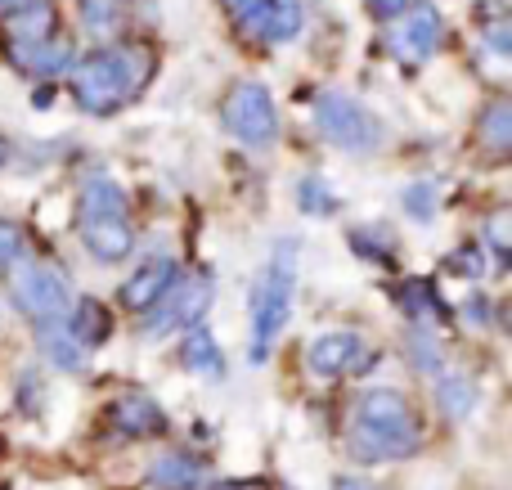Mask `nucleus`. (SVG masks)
Returning a JSON list of instances; mask_svg holds the SVG:
<instances>
[{"label": "nucleus", "mask_w": 512, "mask_h": 490, "mask_svg": "<svg viewBox=\"0 0 512 490\" xmlns=\"http://www.w3.org/2000/svg\"><path fill=\"white\" fill-rule=\"evenodd\" d=\"M153 68H158V59H153V50L144 41H113V45H99V50L72 59L68 90L81 113L113 117L149 90Z\"/></svg>", "instance_id": "nucleus-1"}, {"label": "nucleus", "mask_w": 512, "mask_h": 490, "mask_svg": "<svg viewBox=\"0 0 512 490\" xmlns=\"http://www.w3.org/2000/svg\"><path fill=\"white\" fill-rule=\"evenodd\" d=\"M297 257L301 243L297 239H274L270 261L252 284V342H248V360L265 365L270 347L279 342V333L292 320V293H297Z\"/></svg>", "instance_id": "nucleus-2"}, {"label": "nucleus", "mask_w": 512, "mask_h": 490, "mask_svg": "<svg viewBox=\"0 0 512 490\" xmlns=\"http://www.w3.org/2000/svg\"><path fill=\"white\" fill-rule=\"evenodd\" d=\"M5 293H9V302H14V311L23 315V320H32L36 329H41V324H63L72 302H77L68 270L54 257H36V252L18 257L14 266L5 270Z\"/></svg>", "instance_id": "nucleus-3"}, {"label": "nucleus", "mask_w": 512, "mask_h": 490, "mask_svg": "<svg viewBox=\"0 0 512 490\" xmlns=\"http://www.w3.org/2000/svg\"><path fill=\"white\" fill-rule=\"evenodd\" d=\"M212 297H216V284L207 270H180L167 284V293L140 315V333L149 342H158V338H171V333L194 329V324H203Z\"/></svg>", "instance_id": "nucleus-4"}, {"label": "nucleus", "mask_w": 512, "mask_h": 490, "mask_svg": "<svg viewBox=\"0 0 512 490\" xmlns=\"http://www.w3.org/2000/svg\"><path fill=\"white\" fill-rule=\"evenodd\" d=\"M315 126L328 144H337L342 153H378L382 149V122L346 90H319L315 95Z\"/></svg>", "instance_id": "nucleus-5"}, {"label": "nucleus", "mask_w": 512, "mask_h": 490, "mask_svg": "<svg viewBox=\"0 0 512 490\" xmlns=\"http://www.w3.org/2000/svg\"><path fill=\"white\" fill-rule=\"evenodd\" d=\"M221 126L248 149H270L279 140V108L265 81H234L221 99Z\"/></svg>", "instance_id": "nucleus-6"}, {"label": "nucleus", "mask_w": 512, "mask_h": 490, "mask_svg": "<svg viewBox=\"0 0 512 490\" xmlns=\"http://www.w3.org/2000/svg\"><path fill=\"white\" fill-rule=\"evenodd\" d=\"M0 54H5V63L14 72H23V77L32 81H50L59 77V72L72 68V41L63 32L45 36V41H18V36H0Z\"/></svg>", "instance_id": "nucleus-7"}, {"label": "nucleus", "mask_w": 512, "mask_h": 490, "mask_svg": "<svg viewBox=\"0 0 512 490\" xmlns=\"http://www.w3.org/2000/svg\"><path fill=\"white\" fill-rule=\"evenodd\" d=\"M445 36V18L432 0H409V9L396 18V32H391V50L405 63H423L441 50Z\"/></svg>", "instance_id": "nucleus-8"}, {"label": "nucleus", "mask_w": 512, "mask_h": 490, "mask_svg": "<svg viewBox=\"0 0 512 490\" xmlns=\"http://www.w3.org/2000/svg\"><path fill=\"white\" fill-rule=\"evenodd\" d=\"M418 446H423V432L378 428V423H351V432H346V455L364 468L409 459V455H418Z\"/></svg>", "instance_id": "nucleus-9"}, {"label": "nucleus", "mask_w": 512, "mask_h": 490, "mask_svg": "<svg viewBox=\"0 0 512 490\" xmlns=\"http://www.w3.org/2000/svg\"><path fill=\"white\" fill-rule=\"evenodd\" d=\"M77 230H81V243H86V252L99 261V266H117V261H126L135 252V225L126 221V212L81 216Z\"/></svg>", "instance_id": "nucleus-10"}, {"label": "nucleus", "mask_w": 512, "mask_h": 490, "mask_svg": "<svg viewBox=\"0 0 512 490\" xmlns=\"http://www.w3.org/2000/svg\"><path fill=\"white\" fill-rule=\"evenodd\" d=\"M108 423H113L122 437L131 441H144V437H162L167 432V410H162L153 396H117L113 405H108Z\"/></svg>", "instance_id": "nucleus-11"}, {"label": "nucleus", "mask_w": 512, "mask_h": 490, "mask_svg": "<svg viewBox=\"0 0 512 490\" xmlns=\"http://www.w3.org/2000/svg\"><path fill=\"white\" fill-rule=\"evenodd\" d=\"M355 423H378V428L423 432V428H418L414 405H409V396L396 392V387H369V392L355 401Z\"/></svg>", "instance_id": "nucleus-12"}, {"label": "nucleus", "mask_w": 512, "mask_h": 490, "mask_svg": "<svg viewBox=\"0 0 512 490\" xmlns=\"http://www.w3.org/2000/svg\"><path fill=\"white\" fill-rule=\"evenodd\" d=\"M176 275H180V266H176L171 257H153V261H144V266L135 270V275L126 279L122 288H117V302H122L126 311L144 315L162 293H167V284H171Z\"/></svg>", "instance_id": "nucleus-13"}, {"label": "nucleus", "mask_w": 512, "mask_h": 490, "mask_svg": "<svg viewBox=\"0 0 512 490\" xmlns=\"http://www.w3.org/2000/svg\"><path fill=\"white\" fill-rule=\"evenodd\" d=\"M364 351V342H360V333H351V329H337V333H324V338H315L310 342V374L315 378H342V374H351V365H355V356Z\"/></svg>", "instance_id": "nucleus-14"}, {"label": "nucleus", "mask_w": 512, "mask_h": 490, "mask_svg": "<svg viewBox=\"0 0 512 490\" xmlns=\"http://www.w3.org/2000/svg\"><path fill=\"white\" fill-rule=\"evenodd\" d=\"M203 459L189 450H162L149 464V486L153 490H198L203 486Z\"/></svg>", "instance_id": "nucleus-15"}, {"label": "nucleus", "mask_w": 512, "mask_h": 490, "mask_svg": "<svg viewBox=\"0 0 512 490\" xmlns=\"http://www.w3.org/2000/svg\"><path fill=\"white\" fill-rule=\"evenodd\" d=\"M63 329H68L86 351H95V347H104L108 333H113V311H108L99 297H77L68 320H63Z\"/></svg>", "instance_id": "nucleus-16"}, {"label": "nucleus", "mask_w": 512, "mask_h": 490, "mask_svg": "<svg viewBox=\"0 0 512 490\" xmlns=\"http://www.w3.org/2000/svg\"><path fill=\"white\" fill-rule=\"evenodd\" d=\"M180 360H185V369H189V374H198V378H212V383H221V378H225V351L216 347V338H212V329H207V324L185 329Z\"/></svg>", "instance_id": "nucleus-17"}, {"label": "nucleus", "mask_w": 512, "mask_h": 490, "mask_svg": "<svg viewBox=\"0 0 512 490\" xmlns=\"http://www.w3.org/2000/svg\"><path fill=\"white\" fill-rule=\"evenodd\" d=\"M36 347H41L45 365L63 369V374H81V369H86V360H90V351L81 347V342L72 338L63 324H41V329H36Z\"/></svg>", "instance_id": "nucleus-18"}, {"label": "nucleus", "mask_w": 512, "mask_h": 490, "mask_svg": "<svg viewBox=\"0 0 512 490\" xmlns=\"http://www.w3.org/2000/svg\"><path fill=\"white\" fill-rule=\"evenodd\" d=\"M396 306L409 315L414 324L423 320H445L450 315V306H445V297L436 293L432 279H405V284L396 288Z\"/></svg>", "instance_id": "nucleus-19"}, {"label": "nucleus", "mask_w": 512, "mask_h": 490, "mask_svg": "<svg viewBox=\"0 0 512 490\" xmlns=\"http://www.w3.org/2000/svg\"><path fill=\"white\" fill-rule=\"evenodd\" d=\"M436 410H441L445 419L463 423L477 410V383L463 374H436Z\"/></svg>", "instance_id": "nucleus-20"}, {"label": "nucleus", "mask_w": 512, "mask_h": 490, "mask_svg": "<svg viewBox=\"0 0 512 490\" xmlns=\"http://www.w3.org/2000/svg\"><path fill=\"white\" fill-rule=\"evenodd\" d=\"M477 140H481V149H490L495 158L508 153V144H512V104L508 99H490L477 113Z\"/></svg>", "instance_id": "nucleus-21"}, {"label": "nucleus", "mask_w": 512, "mask_h": 490, "mask_svg": "<svg viewBox=\"0 0 512 490\" xmlns=\"http://www.w3.org/2000/svg\"><path fill=\"white\" fill-rule=\"evenodd\" d=\"M54 32H59V14H54L50 0L5 18V27H0V36H18V41H45V36H54Z\"/></svg>", "instance_id": "nucleus-22"}, {"label": "nucleus", "mask_w": 512, "mask_h": 490, "mask_svg": "<svg viewBox=\"0 0 512 490\" xmlns=\"http://www.w3.org/2000/svg\"><path fill=\"white\" fill-rule=\"evenodd\" d=\"M126 212V189L108 176H95L81 185V212L77 216H113Z\"/></svg>", "instance_id": "nucleus-23"}, {"label": "nucleus", "mask_w": 512, "mask_h": 490, "mask_svg": "<svg viewBox=\"0 0 512 490\" xmlns=\"http://www.w3.org/2000/svg\"><path fill=\"white\" fill-rule=\"evenodd\" d=\"M405 356L414 360L418 374H441V365H445L441 338H436L432 329H423V324H414V329L405 333Z\"/></svg>", "instance_id": "nucleus-24"}, {"label": "nucleus", "mask_w": 512, "mask_h": 490, "mask_svg": "<svg viewBox=\"0 0 512 490\" xmlns=\"http://www.w3.org/2000/svg\"><path fill=\"white\" fill-rule=\"evenodd\" d=\"M292 198H297V207L306 216H333L337 207H342V198L333 194V185L319 180V176H301L297 189H292Z\"/></svg>", "instance_id": "nucleus-25"}, {"label": "nucleus", "mask_w": 512, "mask_h": 490, "mask_svg": "<svg viewBox=\"0 0 512 490\" xmlns=\"http://www.w3.org/2000/svg\"><path fill=\"white\" fill-rule=\"evenodd\" d=\"M301 27H306V0H274L270 27H265V41H274V45L297 41Z\"/></svg>", "instance_id": "nucleus-26"}, {"label": "nucleus", "mask_w": 512, "mask_h": 490, "mask_svg": "<svg viewBox=\"0 0 512 490\" xmlns=\"http://www.w3.org/2000/svg\"><path fill=\"white\" fill-rule=\"evenodd\" d=\"M77 18L90 36H113L117 23H122V0H77Z\"/></svg>", "instance_id": "nucleus-27"}, {"label": "nucleus", "mask_w": 512, "mask_h": 490, "mask_svg": "<svg viewBox=\"0 0 512 490\" xmlns=\"http://www.w3.org/2000/svg\"><path fill=\"white\" fill-rule=\"evenodd\" d=\"M346 239H351V248H355V257H360V261L396 266V243H391V234L378 230V225H369V230H351Z\"/></svg>", "instance_id": "nucleus-28"}, {"label": "nucleus", "mask_w": 512, "mask_h": 490, "mask_svg": "<svg viewBox=\"0 0 512 490\" xmlns=\"http://www.w3.org/2000/svg\"><path fill=\"white\" fill-rule=\"evenodd\" d=\"M400 207H405L409 221L427 225L436 216V185L432 180H414V185H405L400 189Z\"/></svg>", "instance_id": "nucleus-29"}, {"label": "nucleus", "mask_w": 512, "mask_h": 490, "mask_svg": "<svg viewBox=\"0 0 512 490\" xmlns=\"http://www.w3.org/2000/svg\"><path fill=\"white\" fill-rule=\"evenodd\" d=\"M18 257H27V230L14 216H0V275H5Z\"/></svg>", "instance_id": "nucleus-30"}, {"label": "nucleus", "mask_w": 512, "mask_h": 490, "mask_svg": "<svg viewBox=\"0 0 512 490\" xmlns=\"http://www.w3.org/2000/svg\"><path fill=\"white\" fill-rule=\"evenodd\" d=\"M445 270H450V275H463V279H481L486 275V252L481 248H459L450 261H445Z\"/></svg>", "instance_id": "nucleus-31"}, {"label": "nucleus", "mask_w": 512, "mask_h": 490, "mask_svg": "<svg viewBox=\"0 0 512 490\" xmlns=\"http://www.w3.org/2000/svg\"><path fill=\"white\" fill-rule=\"evenodd\" d=\"M481 41H486V50H490V54H512V23H508L504 14H499L495 23L481 27Z\"/></svg>", "instance_id": "nucleus-32"}, {"label": "nucleus", "mask_w": 512, "mask_h": 490, "mask_svg": "<svg viewBox=\"0 0 512 490\" xmlns=\"http://www.w3.org/2000/svg\"><path fill=\"white\" fill-rule=\"evenodd\" d=\"M508 225H512V216H508V212H495V216L486 221V243L495 248V257H499V261H504V257H508V248H512V243H508Z\"/></svg>", "instance_id": "nucleus-33"}, {"label": "nucleus", "mask_w": 512, "mask_h": 490, "mask_svg": "<svg viewBox=\"0 0 512 490\" xmlns=\"http://www.w3.org/2000/svg\"><path fill=\"white\" fill-rule=\"evenodd\" d=\"M405 9H409V0H364V14L378 18V23H396Z\"/></svg>", "instance_id": "nucleus-34"}, {"label": "nucleus", "mask_w": 512, "mask_h": 490, "mask_svg": "<svg viewBox=\"0 0 512 490\" xmlns=\"http://www.w3.org/2000/svg\"><path fill=\"white\" fill-rule=\"evenodd\" d=\"M463 320L477 324V329H486V324H490V302H486V293H472L468 302H463Z\"/></svg>", "instance_id": "nucleus-35"}, {"label": "nucleus", "mask_w": 512, "mask_h": 490, "mask_svg": "<svg viewBox=\"0 0 512 490\" xmlns=\"http://www.w3.org/2000/svg\"><path fill=\"white\" fill-rule=\"evenodd\" d=\"M32 5H41V0H0V18H14V14H23V9H32Z\"/></svg>", "instance_id": "nucleus-36"}, {"label": "nucleus", "mask_w": 512, "mask_h": 490, "mask_svg": "<svg viewBox=\"0 0 512 490\" xmlns=\"http://www.w3.org/2000/svg\"><path fill=\"white\" fill-rule=\"evenodd\" d=\"M256 5V0H221V9H225V14H230L234 18V23H239V18L243 14H248V9Z\"/></svg>", "instance_id": "nucleus-37"}, {"label": "nucleus", "mask_w": 512, "mask_h": 490, "mask_svg": "<svg viewBox=\"0 0 512 490\" xmlns=\"http://www.w3.org/2000/svg\"><path fill=\"white\" fill-rule=\"evenodd\" d=\"M32 104H36V108H50V104H54V86H50V81L32 90Z\"/></svg>", "instance_id": "nucleus-38"}, {"label": "nucleus", "mask_w": 512, "mask_h": 490, "mask_svg": "<svg viewBox=\"0 0 512 490\" xmlns=\"http://www.w3.org/2000/svg\"><path fill=\"white\" fill-rule=\"evenodd\" d=\"M212 490H270V486H261V482H221Z\"/></svg>", "instance_id": "nucleus-39"}, {"label": "nucleus", "mask_w": 512, "mask_h": 490, "mask_svg": "<svg viewBox=\"0 0 512 490\" xmlns=\"http://www.w3.org/2000/svg\"><path fill=\"white\" fill-rule=\"evenodd\" d=\"M333 490H373L369 482H360V477H342V482H337Z\"/></svg>", "instance_id": "nucleus-40"}, {"label": "nucleus", "mask_w": 512, "mask_h": 490, "mask_svg": "<svg viewBox=\"0 0 512 490\" xmlns=\"http://www.w3.org/2000/svg\"><path fill=\"white\" fill-rule=\"evenodd\" d=\"M9 158H14V144H9V140H5V135H0V167H5V162H9Z\"/></svg>", "instance_id": "nucleus-41"}]
</instances>
